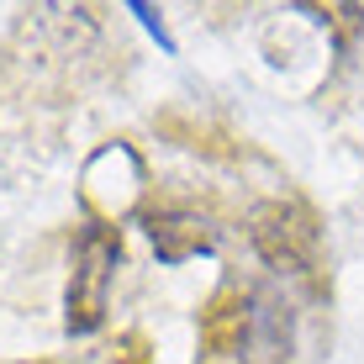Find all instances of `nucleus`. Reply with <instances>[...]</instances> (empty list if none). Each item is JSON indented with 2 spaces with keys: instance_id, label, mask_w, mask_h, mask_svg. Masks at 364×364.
I'll use <instances>...</instances> for the list:
<instances>
[{
  "instance_id": "obj_1",
  "label": "nucleus",
  "mask_w": 364,
  "mask_h": 364,
  "mask_svg": "<svg viewBox=\"0 0 364 364\" xmlns=\"http://www.w3.org/2000/svg\"><path fill=\"white\" fill-rule=\"evenodd\" d=\"M111 269H117V243H111L106 232H85V243H80V269H74V285H69V328H74V333H90L95 322H100Z\"/></svg>"
},
{
  "instance_id": "obj_2",
  "label": "nucleus",
  "mask_w": 364,
  "mask_h": 364,
  "mask_svg": "<svg viewBox=\"0 0 364 364\" xmlns=\"http://www.w3.org/2000/svg\"><path fill=\"white\" fill-rule=\"evenodd\" d=\"M154 248L164 264H180L191 254H206V232L191 217H164V222H154Z\"/></svg>"
}]
</instances>
